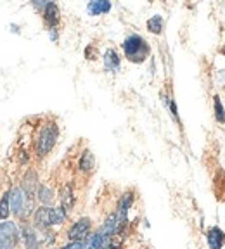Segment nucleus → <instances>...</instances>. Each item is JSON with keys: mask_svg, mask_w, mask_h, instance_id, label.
Segmentation results:
<instances>
[{"mask_svg": "<svg viewBox=\"0 0 225 249\" xmlns=\"http://www.w3.org/2000/svg\"><path fill=\"white\" fill-rule=\"evenodd\" d=\"M9 204H11V213H14L23 222L33 216L35 213V197H30L21 187H14L9 192Z\"/></svg>", "mask_w": 225, "mask_h": 249, "instance_id": "obj_1", "label": "nucleus"}, {"mask_svg": "<svg viewBox=\"0 0 225 249\" xmlns=\"http://www.w3.org/2000/svg\"><path fill=\"white\" fill-rule=\"evenodd\" d=\"M64 220H66V211L61 206H42L33 213V227L37 230H49L54 225H61Z\"/></svg>", "mask_w": 225, "mask_h": 249, "instance_id": "obj_2", "label": "nucleus"}, {"mask_svg": "<svg viewBox=\"0 0 225 249\" xmlns=\"http://www.w3.org/2000/svg\"><path fill=\"white\" fill-rule=\"evenodd\" d=\"M123 52L128 61L142 62L149 55V45L140 35H130L123 42Z\"/></svg>", "mask_w": 225, "mask_h": 249, "instance_id": "obj_3", "label": "nucleus"}, {"mask_svg": "<svg viewBox=\"0 0 225 249\" xmlns=\"http://www.w3.org/2000/svg\"><path fill=\"white\" fill-rule=\"evenodd\" d=\"M21 241V229L16 222L5 220L0 223V249H16Z\"/></svg>", "mask_w": 225, "mask_h": 249, "instance_id": "obj_4", "label": "nucleus"}, {"mask_svg": "<svg viewBox=\"0 0 225 249\" xmlns=\"http://www.w3.org/2000/svg\"><path fill=\"white\" fill-rule=\"evenodd\" d=\"M57 126L56 123H49L42 128L37 140V152L38 156H47L52 151V147L56 145V140H57Z\"/></svg>", "mask_w": 225, "mask_h": 249, "instance_id": "obj_5", "label": "nucleus"}, {"mask_svg": "<svg viewBox=\"0 0 225 249\" xmlns=\"http://www.w3.org/2000/svg\"><path fill=\"white\" fill-rule=\"evenodd\" d=\"M90 229H92V220L90 218H80L68 230V239L71 242H85L87 237L90 235Z\"/></svg>", "mask_w": 225, "mask_h": 249, "instance_id": "obj_6", "label": "nucleus"}, {"mask_svg": "<svg viewBox=\"0 0 225 249\" xmlns=\"http://www.w3.org/2000/svg\"><path fill=\"white\" fill-rule=\"evenodd\" d=\"M21 237H23V244L26 249H42V237L38 230L30 223H24L21 227Z\"/></svg>", "mask_w": 225, "mask_h": 249, "instance_id": "obj_7", "label": "nucleus"}, {"mask_svg": "<svg viewBox=\"0 0 225 249\" xmlns=\"http://www.w3.org/2000/svg\"><path fill=\"white\" fill-rule=\"evenodd\" d=\"M133 204V194L132 192H125L123 196H121L120 202H118V210H116V218H118V223H120V227L123 229L125 225L128 223V210H130V206Z\"/></svg>", "mask_w": 225, "mask_h": 249, "instance_id": "obj_8", "label": "nucleus"}, {"mask_svg": "<svg viewBox=\"0 0 225 249\" xmlns=\"http://www.w3.org/2000/svg\"><path fill=\"white\" fill-rule=\"evenodd\" d=\"M206 241H208V246L210 249H222L225 244V233L224 230H220L218 227H211L206 233Z\"/></svg>", "mask_w": 225, "mask_h": 249, "instance_id": "obj_9", "label": "nucleus"}, {"mask_svg": "<svg viewBox=\"0 0 225 249\" xmlns=\"http://www.w3.org/2000/svg\"><path fill=\"white\" fill-rule=\"evenodd\" d=\"M21 189H23L30 197H35V192L38 191V175H37L33 170H30L26 175H24Z\"/></svg>", "mask_w": 225, "mask_h": 249, "instance_id": "obj_10", "label": "nucleus"}, {"mask_svg": "<svg viewBox=\"0 0 225 249\" xmlns=\"http://www.w3.org/2000/svg\"><path fill=\"white\" fill-rule=\"evenodd\" d=\"M43 18H45L47 24L49 26H56L61 19V12H59V7L54 4V2H47L45 11H43Z\"/></svg>", "mask_w": 225, "mask_h": 249, "instance_id": "obj_11", "label": "nucleus"}, {"mask_svg": "<svg viewBox=\"0 0 225 249\" xmlns=\"http://www.w3.org/2000/svg\"><path fill=\"white\" fill-rule=\"evenodd\" d=\"M87 11L90 16H101L104 12L111 11V2H106V0H94L87 5Z\"/></svg>", "mask_w": 225, "mask_h": 249, "instance_id": "obj_12", "label": "nucleus"}, {"mask_svg": "<svg viewBox=\"0 0 225 249\" xmlns=\"http://www.w3.org/2000/svg\"><path fill=\"white\" fill-rule=\"evenodd\" d=\"M75 206V196H73V189H71L70 185L66 187H62V191H61V208L64 211H71Z\"/></svg>", "mask_w": 225, "mask_h": 249, "instance_id": "obj_13", "label": "nucleus"}, {"mask_svg": "<svg viewBox=\"0 0 225 249\" xmlns=\"http://www.w3.org/2000/svg\"><path fill=\"white\" fill-rule=\"evenodd\" d=\"M104 66L108 68L109 71H116L118 68H120V55L116 54V51H112V49L106 51V54H104Z\"/></svg>", "mask_w": 225, "mask_h": 249, "instance_id": "obj_14", "label": "nucleus"}, {"mask_svg": "<svg viewBox=\"0 0 225 249\" xmlns=\"http://www.w3.org/2000/svg\"><path fill=\"white\" fill-rule=\"evenodd\" d=\"M37 199L42 202L43 206H49V204L54 201V191L49 189L47 185H40L38 191H37Z\"/></svg>", "mask_w": 225, "mask_h": 249, "instance_id": "obj_15", "label": "nucleus"}, {"mask_svg": "<svg viewBox=\"0 0 225 249\" xmlns=\"http://www.w3.org/2000/svg\"><path fill=\"white\" fill-rule=\"evenodd\" d=\"M94 166H95V160H94V154L90 151H85L78 161V168L82 171H92Z\"/></svg>", "mask_w": 225, "mask_h": 249, "instance_id": "obj_16", "label": "nucleus"}, {"mask_svg": "<svg viewBox=\"0 0 225 249\" xmlns=\"http://www.w3.org/2000/svg\"><path fill=\"white\" fill-rule=\"evenodd\" d=\"M11 216V204H9V192L2 196L0 199V220H7Z\"/></svg>", "mask_w": 225, "mask_h": 249, "instance_id": "obj_17", "label": "nucleus"}, {"mask_svg": "<svg viewBox=\"0 0 225 249\" xmlns=\"http://www.w3.org/2000/svg\"><path fill=\"white\" fill-rule=\"evenodd\" d=\"M148 28L151 33H161V28H163V18L161 16H152L151 19L148 21Z\"/></svg>", "mask_w": 225, "mask_h": 249, "instance_id": "obj_18", "label": "nucleus"}, {"mask_svg": "<svg viewBox=\"0 0 225 249\" xmlns=\"http://www.w3.org/2000/svg\"><path fill=\"white\" fill-rule=\"evenodd\" d=\"M215 116L220 123H225V113H224V106L220 102V97H215Z\"/></svg>", "mask_w": 225, "mask_h": 249, "instance_id": "obj_19", "label": "nucleus"}, {"mask_svg": "<svg viewBox=\"0 0 225 249\" xmlns=\"http://www.w3.org/2000/svg\"><path fill=\"white\" fill-rule=\"evenodd\" d=\"M61 249H85V242H70V244L62 246Z\"/></svg>", "mask_w": 225, "mask_h": 249, "instance_id": "obj_20", "label": "nucleus"}]
</instances>
